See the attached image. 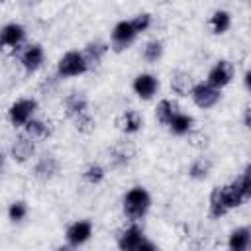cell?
<instances>
[{
    "label": "cell",
    "instance_id": "obj_20",
    "mask_svg": "<svg viewBox=\"0 0 251 251\" xmlns=\"http://www.w3.org/2000/svg\"><path fill=\"white\" fill-rule=\"evenodd\" d=\"M192 86H194V80H192L190 73H186L182 69H176L171 75V90L176 96H188L190 90H192Z\"/></svg>",
    "mask_w": 251,
    "mask_h": 251
},
{
    "label": "cell",
    "instance_id": "obj_13",
    "mask_svg": "<svg viewBox=\"0 0 251 251\" xmlns=\"http://www.w3.org/2000/svg\"><path fill=\"white\" fill-rule=\"evenodd\" d=\"M59 169H61L59 159H57L53 153H43V155L37 159L35 167H33V176H35L37 180L47 182V180H51V178H55V176L59 175Z\"/></svg>",
    "mask_w": 251,
    "mask_h": 251
},
{
    "label": "cell",
    "instance_id": "obj_11",
    "mask_svg": "<svg viewBox=\"0 0 251 251\" xmlns=\"http://www.w3.org/2000/svg\"><path fill=\"white\" fill-rule=\"evenodd\" d=\"M159 86H161L159 78L155 75H151V73H139L131 82V88H133L135 96L141 98V100H151L157 94Z\"/></svg>",
    "mask_w": 251,
    "mask_h": 251
},
{
    "label": "cell",
    "instance_id": "obj_12",
    "mask_svg": "<svg viewBox=\"0 0 251 251\" xmlns=\"http://www.w3.org/2000/svg\"><path fill=\"white\" fill-rule=\"evenodd\" d=\"M92 237V222L90 220H76L73 222L67 231H65V239L69 245L73 247H80L84 245L88 239Z\"/></svg>",
    "mask_w": 251,
    "mask_h": 251
},
{
    "label": "cell",
    "instance_id": "obj_18",
    "mask_svg": "<svg viewBox=\"0 0 251 251\" xmlns=\"http://www.w3.org/2000/svg\"><path fill=\"white\" fill-rule=\"evenodd\" d=\"M116 126H118V129H120L122 133L131 135V133H137V131L143 127V118H141V114H139L137 110L129 108V110H124V112L118 116Z\"/></svg>",
    "mask_w": 251,
    "mask_h": 251
},
{
    "label": "cell",
    "instance_id": "obj_8",
    "mask_svg": "<svg viewBox=\"0 0 251 251\" xmlns=\"http://www.w3.org/2000/svg\"><path fill=\"white\" fill-rule=\"evenodd\" d=\"M233 75H235V67H233V63L227 61V59H220V61H216V65L208 71V78H206V82L212 84L214 88L222 90L224 86H227V84L233 80Z\"/></svg>",
    "mask_w": 251,
    "mask_h": 251
},
{
    "label": "cell",
    "instance_id": "obj_32",
    "mask_svg": "<svg viewBox=\"0 0 251 251\" xmlns=\"http://www.w3.org/2000/svg\"><path fill=\"white\" fill-rule=\"evenodd\" d=\"M59 80H61V78H59L57 75H53V76H45V78H43V82L39 84V88H41L43 92H51V90L57 86V82H59Z\"/></svg>",
    "mask_w": 251,
    "mask_h": 251
},
{
    "label": "cell",
    "instance_id": "obj_25",
    "mask_svg": "<svg viewBox=\"0 0 251 251\" xmlns=\"http://www.w3.org/2000/svg\"><path fill=\"white\" fill-rule=\"evenodd\" d=\"M176 112H180V110H178V104H176L175 100H169V98L159 100L157 106H155V118H157V122H159L161 126H169V122L173 120V116H175Z\"/></svg>",
    "mask_w": 251,
    "mask_h": 251
},
{
    "label": "cell",
    "instance_id": "obj_30",
    "mask_svg": "<svg viewBox=\"0 0 251 251\" xmlns=\"http://www.w3.org/2000/svg\"><path fill=\"white\" fill-rule=\"evenodd\" d=\"M73 122H75L76 131H80V133H92L94 127H96V120H94V116H92L90 112H86V114L75 118Z\"/></svg>",
    "mask_w": 251,
    "mask_h": 251
},
{
    "label": "cell",
    "instance_id": "obj_19",
    "mask_svg": "<svg viewBox=\"0 0 251 251\" xmlns=\"http://www.w3.org/2000/svg\"><path fill=\"white\" fill-rule=\"evenodd\" d=\"M53 133V127L49 122L41 120V118H31L25 126H24V135H27L29 139L37 141V139H47Z\"/></svg>",
    "mask_w": 251,
    "mask_h": 251
},
{
    "label": "cell",
    "instance_id": "obj_26",
    "mask_svg": "<svg viewBox=\"0 0 251 251\" xmlns=\"http://www.w3.org/2000/svg\"><path fill=\"white\" fill-rule=\"evenodd\" d=\"M212 173V161L210 157H196L188 167V176L194 180H204Z\"/></svg>",
    "mask_w": 251,
    "mask_h": 251
},
{
    "label": "cell",
    "instance_id": "obj_34",
    "mask_svg": "<svg viewBox=\"0 0 251 251\" xmlns=\"http://www.w3.org/2000/svg\"><path fill=\"white\" fill-rule=\"evenodd\" d=\"M55 251H78V247H73V245H69V243H63V245L55 247Z\"/></svg>",
    "mask_w": 251,
    "mask_h": 251
},
{
    "label": "cell",
    "instance_id": "obj_23",
    "mask_svg": "<svg viewBox=\"0 0 251 251\" xmlns=\"http://www.w3.org/2000/svg\"><path fill=\"white\" fill-rule=\"evenodd\" d=\"M169 131L173 135H188L192 129H194V118L190 114H184V112H176L173 116V120L169 122Z\"/></svg>",
    "mask_w": 251,
    "mask_h": 251
},
{
    "label": "cell",
    "instance_id": "obj_24",
    "mask_svg": "<svg viewBox=\"0 0 251 251\" xmlns=\"http://www.w3.org/2000/svg\"><path fill=\"white\" fill-rule=\"evenodd\" d=\"M208 25H210L212 33L222 35V33H226L231 27V14L227 10H222V8L220 10H214L212 16H210V20H208Z\"/></svg>",
    "mask_w": 251,
    "mask_h": 251
},
{
    "label": "cell",
    "instance_id": "obj_27",
    "mask_svg": "<svg viewBox=\"0 0 251 251\" xmlns=\"http://www.w3.org/2000/svg\"><path fill=\"white\" fill-rule=\"evenodd\" d=\"M165 53V47H163V41L161 39H149L145 45H143V61L147 63H157Z\"/></svg>",
    "mask_w": 251,
    "mask_h": 251
},
{
    "label": "cell",
    "instance_id": "obj_6",
    "mask_svg": "<svg viewBox=\"0 0 251 251\" xmlns=\"http://www.w3.org/2000/svg\"><path fill=\"white\" fill-rule=\"evenodd\" d=\"M188 96L192 98V102H194L198 108L208 110V108H214V106L220 102L222 90H218V88H214L212 84H208L206 80H202V82H194V86H192V90H190Z\"/></svg>",
    "mask_w": 251,
    "mask_h": 251
},
{
    "label": "cell",
    "instance_id": "obj_33",
    "mask_svg": "<svg viewBox=\"0 0 251 251\" xmlns=\"http://www.w3.org/2000/svg\"><path fill=\"white\" fill-rule=\"evenodd\" d=\"M135 251H159V247H157L151 239H147V237H145V239L139 243V247H137Z\"/></svg>",
    "mask_w": 251,
    "mask_h": 251
},
{
    "label": "cell",
    "instance_id": "obj_1",
    "mask_svg": "<svg viewBox=\"0 0 251 251\" xmlns=\"http://www.w3.org/2000/svg\"><path fill=\"white\" fill-rule=\"evenodd\" d=\"M224 188V198L229 210L239 208L251 198V167L247 165L231 182L222 184Z\"/></svg>",
    "mask_w": 251,
    "mask_h": 251
},
{
    "label": "cell",
    "instance_id": "obj_37",
    "mask_svg": "<svg viewBox=\"0 0 251 251\" xmlns=\"http://www.w3.org/2000/svg\"><path fill=\"white\" fill-rule=\"evenodd\" d=\"M2 167H4V155L0 153V171H2Z\"/></svg>",
    "mask_w": 251,
    "mask_h": 251
},
{
    "label": "cell",
    "instance_id": "obj_29",
    "mask_svg": "<svg viewBox=\"0 0 251 251\" xmlns=\"http://www.w3.org/2000/svg\"><path fill=\"white\" fill-rule=\"evenodd\" d=\"M27 212H29V208H27V204H25L24 200H16V202H12V204L8 206V218H10V222H14V224H20L22 220H25Z\"/></svg>",
    "mask_w": 251,
    "mask_h": 251
},
{
    "label": "cell",
    "instance_id": "obj_3",
    "mask_svg": "<svg viewBox=\"0 0 251 251\" xmlns=\"http://www.w3.org/2000/svg\"><path fill=\"white\" fill-rule=\"evenodd\" d=\"M86 71H90V69H88L82 53L78 49H71V51H67L65 55L59 57V61H57V73L55 75L59 78H73V76L84 75Z\"/></svg>",
    "mask_w": 251,
    "mask_h": 251
},
{
    "label": "cell",
    "instance_id": "obj_22",
    "mask_svg": "<svg viewBox=\"0 0 251 251\" xmlns=\"http://www.w3.org/2000/svg\"><path fill=\"white\" fill-rule=\"evenodd\" d=\"M249 243H251V231L247 226L235 227L227 237V249L229 251H249Z\"/></svg>",
    "mask_w": 251,
    "mask_h": 251
},
{
    "label": "cell",
    "instance_id": "obj_36",
    "mask_svg": "<svg viewBox=\"0 0 251 251\" xmlns=\"http://www.w3.org/2000/svg\"><path fill=\"white\" fill-rule=\"evenodd\" d=\"M249 76H251V73L247 71V73H245V78H243V82H245V88H249Z\"/></svg>",
    "mask_w": 251,
    "mask_h": 251
},
{
    "label": "cell",
    "instance_id": "obj_28",
    "mask_svg": "<svg viewBox=\"0 0 251 251\" xmlns=\"http://www.w3.org/2000/svg\"><path fill=\"white\" fill-rule=\"evenodd\" d=\"M82 178H84L88 184H100V182L106 178V169H104L100 163H88V165L82 169Z\"/></svg>",
    "mask_w": 251,
    "mask_h": 251
},
{
    "label": "cell",
    "instance_id": "obj_35",
    "mask_svg": "<svg viewBox=\"0 0 251 251\" xmlns=\"http://www.w3.org/2000/svg\"><path fill=\"white\" fill-rule=\"evenodd\" d=\"M243 124H245V127L251 126V120H249V106H245V110H243Z\"/></svg>",
    "mask_w": 251,
    "mask_h": 251
},
{
    "label": "cell",
    "instance_id": "obj_14",
    "mask_svg": "<svg viewBox=\"0 0 251 251\" xmlns=\"http://www.w3.org/2000/svg\"><path fill=\"white\" fill-rule=\"evenodd\" d=\"M133 157H135V145L129 139H118L110 149V161H112V167L116 169L126 167Z\"/></svg>",
    "mask_w": 251,
    "mask_h": 251
},
{
    "label": "cell",
    "instance_id": "obj_10",
    "mask_svg": "<svg viewBox=\"0 0 251 251\" xmlns=\"http://www.w3.org/2000/svg\"><path fill=\"white\" fill-rule=\"evenodd\" d=\"M143 239H145L143 227L137 226L135 222H131L127 227H124V229L118 233L116 243H118V249H120V251H135Z\"/></svg>",
    "mask_w": 251,
    "mask_h": 251
},
{
    "label": "cell",
    "instance_id": "obj_4",
    "mask_svg": "<svg viewBox=\"0 0 251 251\" xmlns=\"http://www.w3.org/2000/svg\"><path fill=\"white\" fill-rule=\"evenodd\" d=\"M37 100L35 98H18L8 108V122L14 127H24L31 118H35Z\"/></svg>",
    "mask_w": 251,
    "mask_h": 251
},
{
    "label": "cell",
    "instance_id": "obj_17",
    "mask_svg": "<svg viewBox=\"0 0 251 251\" xmlns=\"http://www.w3.org/2000/svg\"><path fill=\"white\" fill-rule=\"evenodd\" d=\"M108 49H110V45H108L106 41H102V39H92V41H88V43L84 45V49H82L80 53H82V57H84L88 69H92V67H98V65L102 63V59L106 57Z\"/></svg>",
    "mask_w": 251,
    "mask_h": 251
},
{
    "label": "cell",
    "instance_id": "obj_7",
    "mask_svg": "<svg viewBox=\"0 0 251 251\" xmlns=\"http://www.w3.org/2000/svg\"><path fill=\"white\" fill-rule=\"evenodd\" d=\"M20 51V65L24 67V71L25 73H35V71H39L41 67H43V63H45V49L39 45V43H27V45H24V47H20L18 49Z\"/></svg>",
    "mask_w": 251,
    "mask_h": 251
},
{
    "label": "cell",
    "instance_id": "obj_9",
    "mask_svg": "<svg viewBox=\"0 0 251 251\" xmlns=\"http://www.w3.org/2000/svg\"><path fill=\"white\" fill-rule=\"evenodd\" d=\"M25 39V27L22 24L10 22L0 27V49H14L18 51Z\"/></svg>",
    "mask_w": 251,
    "mask_h": 251
},
{
    "label": "cell",
    "instance_id": "obj_21",
    "mask_svg": "<svg viewBox=\"0 0 251 251\" xmlns=\"http://www.w3.org/2000/svg\"><path fill=\"white\" fill-rule=\"evenodd\" d=\"M208 210H210V216L212 218H222L229 212L227 204H226V198H224V188L218 184L210 190V198H208Z\"/></svg>",
    "mask_w": 251,
    "mask_h": 251
},
{
    "label": "cell",
    "instance_id": "obj_15",
    "mask_svg": "<svg viewBox=\"0 0 251 251\" xmlns=\"http://www.w3.org/2000/svg\"><path fill=\"white\" fill-rule=\"evenodd\" d=\"M63 108H65L67 118H71V120H75V118L90 112L88 110V98H86V94L84 92H76V90H73V92H69L65 96Z\"/></svg>",
    "mask_w": 251,
    "mask_h": 251
},
{
    "label": "cell",
    "instance_id": "obj_5",
    "mask_svg": "<svg viewBox=\"0 0 251 251\" xmlns=\"http://www.w3.org/2000/svg\"><path fill=\"white\" fill-rule=\"evenodd\" d=\"M137 33L131 25L129 20H120L114 27H112V33H110V47L116 51V53H122L124 49H127L133 41H135Z\"/></svg>",
    "mask_w": 251,
    "mask_h": 251
},
{
    "label": "cell",
    "instance_id": "obj_2",
    "mask_svg": "<svg viewBox=\"0 0 251 251\" xmlns=\"http://www.w3.org/2000/svg\"><path fill=\"white\" fill-rule=\"evenodd\" d=\"M122 208H124V214L129 222H139L141 218H145L149 208H151V196H149L147 188L145 186H131L124 194Z\"/></svg>",
    "mask_w": 251,
    "mask_h": 251
},
{
    "label": "cell",
    "instance_id": "obj_31",
    "mask_svg": "<svg viewBox=\"0 0 251 251\" xmlns=\"http://www.w3.org/2000/svg\"><path fill=\"white\" fill-rule=\"evenodd\" d=\"M129 22H131V25H133L135 33L139 35V33H143V31H147V29L151 27L153 18H151V14H149V12H139V14H135Z\"/></svg>",
    "mask_w": 251,
    "mask_h": 251
},
{
    "label": "cell",
    "instance_id": "obj_16",
    "mask_svg": "<svg viewBox=\"0 0 251 251\" xmlns=\"http://www.w3.org/2000/svg\"><path fill=\"white\" fill-rule=\"evenodd\" d=\"M35 155V141L27 135H18L10 145V157L16 163H27Z\"/></svg>",
    "mask_w": 251,
    "mask_h": 251
}]
</instances>
